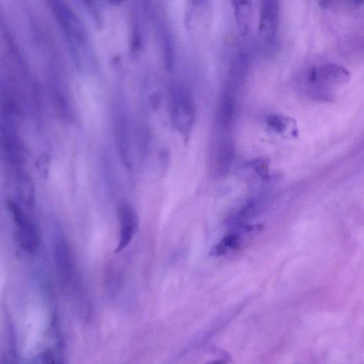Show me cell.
Instances as JSON below:
<instances>
[{"instance_id": "cell-12", "label": "cell", "mask_w": 364, "mask_h": 364, "mask_svg": "<svg viewBox=\"0 0 364 364\" xmlns=\"http://www.w3.org/2000/svg\"><path fill=\"white\" fill-rule=\"evenodd\" d=\"M269 162L266 159L259 158L252 162V166L259 177L264 180L269 178Z\"/></svg>"}, {"instance_id": "cell-11", "label": "cell", "mask_w": 364, "mask_h": 364, "mask_svg": "<svg viewBox=\"0 0 364 364\" xmlns=\"http://www.w3.org/2000/svg\"><path fill=\"white\" fill-rule=\"evenodd\" d=\"M234 115V101L229 95H226L222 99L218 113V121L223 129L228 130L230 127Z\"/></svg>"}, {"instance_id": "cell-5", "label": "cell", "mask_w": 364, "mask_h": 364, "mask_svg": "<svg viewBox=\"0 0 364 364\" xmlns=\"http://www.w3.org/2000/svg\"><path fill=\"white\" fill-rule=\"evenodd\" d=\"M120 230L119 243L116 252L126 248L138 230L139 218L134 207L127 201L122 200L117 207Z\"/></svg>"}, {"instance_id": "cell-9", "label": "cell", "mask_w": 364, "mask_h": 364, "mask_svg": "<svg viewBox=\"0 0 364 364\" xmlns=\"http://www.w3.org/2000/svg\"><path fill=\"white\" fill-rule=\"evenodd\" d=\"M261 18L262 33L266 36L270 37L274 33L277 24V11L274 0H264Z\"/></svg>"}, {"instance_id": "cell-7", "label": "cell", "mask_w": 364, "mask_h": 364, "mask_svg": "<svg viewBox=\"0 0 364 364\" xmlns=\"http://www.w3.org/2000/svg\"><path fill=\"white\" fill-rule=\"evenodd\" d=\"M266 124L275 133L283 136L295 137L298 133L295 121L287 117L270 114L266 118Z\"/></svg>"}, {"instance_id": "cell-10", "label": "cell", "mask_w": 364, "mask_h": 364, "mask_svg": "<svg viewBox=\"0 0 364 364\" xmlns=\"http://www.w3.org/2000/svg\"><path fill=\"white\" fill-rule=\"evenodd\" d=\"M16 186L21 198L27 204L34 199V186L28 173L23 170L16 171Z\"/></svg>"}, {"instance_id": "cell-13", "label": "cell", "mask_w": 364, "mask_h": 364, "mask_svg": "<svg viewBox=\"0 0 364 364\" xmlns=\"http://www.w3.org/2000/svg\"><path fill=\"white\" fill-rule=\"evenodd\" d=\"M220 242L226 248L236 249L240 245V237L237 233H230L225 236Z\"/></svg>"}, {"instance_id": "cell-8", "label": "cell", "mask_w": 364, "mask_h": 364, "mask_svg": "<svg viewBox=\"0 0 364 364\" xmlns=\"http://www.w3.org/2000/svg\"><path fill=\"white\" fill-rule=\"evenodd\" d=\"M232 157V144L225 139L220 142L216 152L215 169L218 175L223 176L228 171Z\"/></svg>"}, {"instance_id": "cell-14", "label": "cell", "mask_w": 364, "mask_h": 364, "mask_svg": "<svg viewBox=\"0 0 364 364\" xmlns=\"http://www.w3.org/2000/svg\"><path fill=\"white\" fill-rule=\"evenodd\" d=\"M226 251L227 248L219 242L212 247L210 254L213 256H221L223 255Z\"/></svg>"}, {"instance_id": "cell-1", "label": "cell", "mask_w": 364, "mask_h": 364, "mask_svg": "<svg viewBox=\"0 0 364 364\" xmlns=\"http://www.w3.org/2000/svg\"><path fill=\"white\" fill-rule=\"evenodd\" d=\"M169 100L173 125L182 133L189 132L195 119V103L191 91L183 85H173Z\"/></svg>"}, {"instance_id": "cell-4", "label": "cell", "mask_w": 364, "mask_h": 364, "mask_svg": "<svg viewBox=\"0 0 364 364\" xmlns=\"http://www.w3.org/2000/svg\"><path fill=\"white\" fill-rule=\"evenodd\" d=\"M53 258L60 280L65 287L70 288L75 282V267L69 247L61 237L55 239Z\"/></svg>"}, {"instance_id": "cell-3", "label": "cell", "mask_w": 364, "mask_h": 364, "mask_svg": "<svg viewBox=\"0 0 364 364\" xmlns=\"http://www.w3.org/2000/svg\"><path fill=\"white\" fill-rule=\"evenodd\" d=\"M114 114V130L116 146L122 162L127 168L132 166L129 122L124 107L116 105Z\"/></svg>"}, {"instance_id": "cell-2", "label": "cell", "mask_w": 364, "mask_h": 364, "mask_svg": "<svg viewBox=\"0 0 364 364\" xmlns=\"http://www.w3.org/2000/svg\"><path fill=\"white\" fill-rule=\"evenodd\" d=\"M18 243L23 251L35 254L40 246V233L33 220L13 200L8 203Z\"/></svg>"}, {"instance_id": "cell-6", "label": "cell", "mask_w": 364, "mask_h": 364, "mask_svg": "<svg viewBox=\"0 0 364 364\" xmlns=\"http://www.w3.org/2000/svg\"><path fill=\"white\" fill-rule=\"evenodd\" d=\"M350 75L344 68L328 64L311 72L310 81L317 80L324 85H344L349 82Z\"/></svg>"}]
</instances>
